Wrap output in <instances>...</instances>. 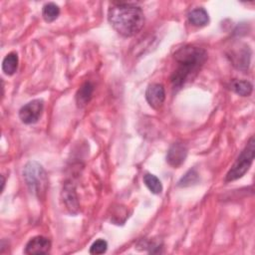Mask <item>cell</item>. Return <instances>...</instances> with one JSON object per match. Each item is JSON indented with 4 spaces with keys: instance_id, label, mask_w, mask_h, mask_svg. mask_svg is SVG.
I'll return each mask as SVG.
<instances>
[{
    "instance_id": "7c38bea8",
    "label": "cell",
    "mask_w": 255,
    "mask_h": 255,
    "mask_svg": "<svg viewBox=\"0 0 255 255\" xmlns=\"http://www.w3.org/2000/svg\"><path fill=\"white\" fill-rule=\"evenodd\" d=\"M93 92H94L93 84L91 82L84 83L76 94V102L78 107L80 108L85 107L91 101Z\"/></svg>"
},
{
    "instance_id": "52a82bcc",
    "label": "cell",
    "mask_w": 255,
    "mask_h": 255,
    "mask_svg": "<svg viewBox=\"0 0 255 255\" xmlns=\"http://www.w3.org/2000/svg\"><path fill=\"white\" fill-rule=\"evenodd\" d=\"M145 99L152 109L158 110L165 100V92L163 86L156 83L150 84L145 91Z\"/></svg>"
},
{
    "instance_id": "4fadbf2b",
    "label": "cell",
    "mask_w": 255,
    "mask_h": 255,
    "mask_svg": "<svg viewBox=\"0 0 255 255\" xmlns=\"http://www.w3.org/2000/svg\"><path fill=\"white\" fill-rule=\"evenodd\" d=\"M229 89L241 97H248L253 91V86L245 80H232L229 84Z\"/></svg>"
},
{
    "instance_id": "ba28073f",
    "label": "cell",
    "mask_w": 255,
    "mask_h": 255,
    "mask_svg": "<svg viewBox=\"0 0 255 255\" xmlns=\"http://www.w3.org/2000/svg\"><path fill=\"white\" fill-rule=\"evenodd\" d=\"M51 249V242L44 236H35L31 238L26 246L24 252L29 255L33 254H47Z\"/></svg>"
},
{
    "instance_id": "30bf717a",
    "label": "cell",
    "mask_w": 255,
    "mask_h": 255,
    "mask_svg": "<svg viewBox=\"0 0 255 255\" xmlns=\"http://www.w3.org/2000/svg\"><path fill=\"white\" fill-rule=\"evenodd\" d=\"M250 49L249 47H243L241 48L239 51H234L231 54V60L233 65L240 70L246 71L249 67V63H250Z\"/></svg>"
},
{
    "instance_id": "9c48e42d",
    "label": "cell",
    "mask_w": 255,
    "mask_h": 255,
    "mask_svg": "<svg viewBox=\"0 0 255 255\" xmlns=\"http://www.w3.org/2000/svg\"><path fill=\"white\" fill-rule=\"evenodd\" d=\"M63 200L67 208L71 211V213H78L79 211V202L78 197L75 191V187L72 183H66L63 188Z\"/></svg>"
},
{
    "instance_id": "277c9868",
    "label": "cell",
    "mask_w": 255,
    "mask_h": 255,
    "mask_svg": "<svg viewBox=\"0 0 255 255\" xmlns=\"http://www.w3.org/2000/svg\"><path fill=\"white\" fill-rule=\"evenodd\" d=\"M254 152H255V139L252 136L245 148L241 151L229 171L225 176V181H233L240 177H242L250 168L253 159H254Z\"/></svg>"
},
{
    "instance_id": "8992f818",
    "label": "cell",
    "mask_w": 255,
    "mask_h": 255,
    "mask_svg": "<svg viewBox=\"0 0 255 255\" xmlns=\"http://www.w3.org/2000/svg\"><path fill=\"white\" fill-rule=\"evenodd\" d=\"M187 156V147L182 142H174L170 145L166 154V161L172 167L180 166Z\"/></svg>"
},
{
    "instance_id": "5bb4252c",
    "label": "cell",
    "mask_w": 255,
    "mask_h": 255,
    "mask_svg": "<svg viewBox=\"0 0 255 255\" xmlns=\"http://www.w3.org/2000/svg\"><path fill=\"white\" fill-rule=\"evenodd\" d=\"M18 55L17 53L11 52L6 55L2 62V70L7 76H12L17 72L18 69Z\"/></svg>"
},
{
    "instance_id": "2e32d148",
    "label": "cell",
    "mask_w": 255,
    "mask_h": 255,
    "mask_svg": "<svg viewBox=\"0 0 255 255\" xmlns=\"http://www.w3.org/2000/svg\"><path fill=\"white\" fill-rule=\"evenodd\" d=\"M143 182L153 194H159L162 191V184L160 180L151 173H145L143 175Z\"/></svg>"
},
{
    "instance_id": "ac0fdd59",
    "label": "cell",
    "mask_w": 255,
    "mask_h": 255,
    "mask_svg": "<svg viewBox=\"0 0 255 255\" xmlns=\"http://www.w3.org/2000/svg\"><path fill=\"white\" fill-rule=\"evenodd\" d=\"M108 249V243L104 239H98L96 240L90 247V253L91 254H103Z\"/></svg>"
},
{
    "instance_id": "6da1fadb",
    "label": "cell",
    "mask_w": 255,
    "mask_h": 255,
    "mask_svg": "<svg viewBox=\"0 0 255 255\" xmlns=\"http://www.w3.org/2000/svg\"><path fill=\"white\" fill-rule=\"evenodd\" d=\"M173 59L176 67L171 75V84L173 89L178 90L197 75L207 59V53L202 48L186 45L174 53Z\"/></svg>"
},
{
    "instance_id": "e0dca14e",
    "label": "cell",
    "mask_w": 255,
    "mask_h": 255,
    "mask_svg": "<svg viewBox=\"0 0 255 255\" xmlns=\"http://www.w3.org/2000/svg\"><path fill=\"white\" fill-rule=\"evenodd\" d=\"M197 180H198V174L196 173V171L194 169H190L179 180L178 186H181V187L189 186V185H192L195 182H197Z\"/></svg>"
},
{
    "instance_id": "3957f363",
    "label": "cell",
    "mask_w": 255,
    "mask_h": 255,
    "mask_svg": "<svg viewBox=\"0 0 255 255\" xmlns=\"http://www.w3.org/2000/svg\"><path fill=\"white\" fill-rule=\"evenodd\" d=\"M23 177L29 190L43 198L48 187V177L43 166L37 161H29L23 169Z\"/></svg>"
},
{
    "instance_id": "d6986e66",
    "label": "cell",
    "mask_w": 255,
    "mask_h": 255,
    "mask_svg": "<svg viewBox=\"0 0 255 255\" xmlns=\"http://www.w3.org/2000/svg\"><path fill=\"white\" fill-rule=\"evenodd\" d=\"M1 178H2V187H1V191H3L4 189V185H5V178L3 175H1Z\"/></svg>"
},
{
    "instance_id": "7a4b0ae2",
    "label": "cell",
    "mask_w": 255,
    "mask_h": 255,
    "mask_svg": "<svg viewBox=\"0 0 255 255\" xmlns=\"http://www.w3.org/2000/svg\"><path fill=\"white\" fill-rule=\"evenodd\" d=\"M112 27L124 37L137 34L144 24V15L139 6L128 2L113 3L108 11Z\"/></svg>"
},
{
    "instance_id": "9a60e30c",
    "label": "cell",
    "mask_w": 255,
    "mask_h": 255,
    "mask_svg": "<svg viewBox=\"0 0 255 255\" xmlns=\"http://www.w3.org/2000/svg\"><path fill=\"white\" fill-rule=\"evenodd\" d=\"M60 15V8L57 4L53 2H49L43 6L42 9V16L44 20L48 23L55 21Z\"/></svg>"
},
{
    "instance_id": "5b68a950",
    "label": "cell",
    "mask_w": 255,
    "mask_h": 255,
    "mask_svg": "<svg viewBox=\"0 0 255 255\" xmlns=\"http://www.w3.org/2000/svg\"><path fill=\"white\" fill-rule=\"evenodd\" d=\"M44 109V102L40 99L33 100L24 105L19 111V118L22 123L32 125L39 121Z\"/></svg>"
},
{
    "instance_id": "8fae6325",
    "label": "cell",
    "mask_w": 255,
    "mask_h": 255,
    "mask_svg": "<svg viewBox=\"0 0 255 255\" xmlns=\"http://www.w3.org/2000/svg\"><path fill=\"white\" fill-rule=\"evenodd\" d=\"M190 24L196 27H203L208 24L209 16L204 8H195L191 10L187 15Z\"/></svg>"
}]
</instances>
